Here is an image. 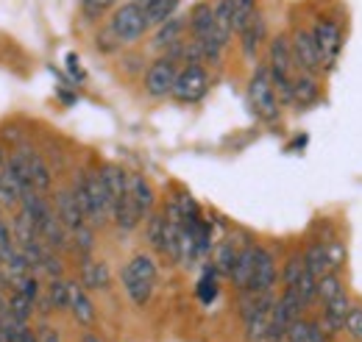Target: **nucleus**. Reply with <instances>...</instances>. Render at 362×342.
Segmentation results:
<instances>
[{
  "mask_svg": "<svg viewBox=\"0 0 362 342\" xmlns=\"http://www.w3.org/2000/svg\"><path fill=\"white\" fill-rule=\"evenodd\" d=\"M73 192H76V198H78L92 228H100V225L112 223V201H109V192L103 187L100 170L78 172L76 184H73Z\"/></svg>",
  "mask_w": 362,
  "mask_h": 342,
  "instance_id": "f257e3e1",
  "label": "nucleus"
},
{
  "mask_svg": "<svg viewBox=\"0 0 362 342\" xmlns=\"http://www.w3.org/2000/svg\"><path fill=\"white\" fill-rule=\"evenodd\" d=\"M156 276H159V267L151 254H134L123 264V273H120V281H123V290L129 300L134 306H148V300L153 298V287H156Z\"/></svg>",
  "mask_w": 362,
  "mask_h": 342,
  "instance_id": "f03ea898",
  "label": "nucleus"
},
{
  "mask_svg": "<svg viewBox=\"0 0 362 342\" xmlns=\"http://www.w3.org/2000/svg\"><path fill=\"white\" fill-rule=\"evenodd\" d=\"M248 103H251V112H254L262 123H276V120H279L281 103H279L276 89H273L268 64L254 70V76H251V81H248Z\"/></svg>",
  "mask_w": 362,
  "mask_h": 342,
  "instance_id": "7ed1b4c3",
  "label": "nucleus"
},
{
  "mask_svg": "<svg viewBox=\"0 0 362 342\" xmlns=\"http://www.w3.org/2000/svg\"><path fill=\"white\" fill-rule=\"evenodd\" d=\"M148 28H151V25H148V20H145V11H142V6L134 3V0H126V3H120V6L112 11L109 31H112L123 45H132V42H136V40H142Z\"/></svg>",
  "mask_w": 362,
  "mask_h": 342,
  "instance_id": "20e7f679",
  "label": "nucleus"
},
{
  "mask_svg": "<svg viewBox=\"0 0 362 342\" xmlns=\"http://www.w3.org/2000/svg\"><path fill=\"white\" fill-rule=\"evenodd\" d=\"M176 78H179V61L176 59H170L168 53L153 59L148 64V70H145V92H148V98H153V100L170 98Z\"/></svg>",
  "mask_w": 362,
  "mask_h": 342,
  "instance_id": "39448f33",
  "label": "nucleus"
},
{
  "mask_svg": "<svg viewBox=\"0 0 362 342\" xmlns=\"http://www.w3.org/2000/svg\"><path fill=\"white\" fill-rule=\"evenodd\" d=\"M209 92V73L204 64H181L179 78L173 86V95L179 103H198Z\"/></svg>",
  "mask_w": 362,
  "mask_h": 342,
  "instance_id": "423d86ee",
  "label": "nucleus"
},
{
  "mask_svg": "<svg viewBox=\"0 0 362 342\" xmlns=\"http://www.w3.org/2000/svg\"><path fill=\"white\" fill-rule=\"evenodd\" d=\"M313 37H315L317 53H320V61H323V70H332L334 61L340 59L343 53V25L332 17H323L317 20L315 28H313Z\"/></svg>",
  "mask_w": 362,
  "mask_h": 342,
  "instance_id": "0eeeda50",
  "label": "nucleus"
},
{
  "mask_svg": "<svg viewBox=\"0 0 362 342\" xmlns=\"http://www.w3.org/2000/svg\"><path fill=\"white\" fill-rule=\"evenodd\" d=\"M290 47H293V59H296L298 73H313V76H317L323 70V61H320V53H317L313 31L296 28L293 37H290Z\"/></svg>",
  "mask_w": 362,
  "mask_h": 342,
  "instance_id": "6e6552de",
  "label": "nucleus"
},
{
  "mask_svg": "<svg viewBox=\"0 0 362 342\" xmlns=\"http://www.w3.org/2000/svg\"><path fill=\"white\" fill-rule=\"evenodd\" d=\"M276 281H279L276 256L268 248L257 245V251H254V273H251V284H248L245 293H273Z\"/></svg>",
  "mask_w": 362,
  "mask_h": 342,
  "instance_id": "1a4fd4ad",
  "label": "nucleus"
},
{
  "mask_svg": "<svg viewBox=\"0 0 362 342\" xmlns=\"http://www.w3.org/2000/svg\"><path fill=\"white\" fill-rule=\"evenodd\" d=\"M53 209H56L59 220L64 223V228H67L70 234L78 231V228H84V225H90V220H87V214H84V209H81V204H78L73 187H64V189L56 192Z\"/></svg>",
  "mask_w": 362,
  "mask_h": 342,
  "instance_id": "9d476101",
  "label": "nucleus"
},
{
  "mask_svg": "<svg viewBox=\"0 0 362 342\" xmlns=\"http://www.w3.org/2000/svg\"><path fill=\"white\" fill-rule=\"evenodd\" d=\"M349 312H351V300L349 293L337 295V298L320 303V326L334 337L340 331H346V320H349Z\"/></svg>",
  "mask_w": 362,
  "mask_h": 342,
  "instance_id": "9b49d317",
  "label": "nucleus"
},
{
  "mask_svg": "<svg viewBox=\"0 0 362 342\" xmlns=\"http://www.w3.org/2000/svg\"><path fill=\"white\" fill-rule=\"evenodd\" d=\"M67 287H70V314H73V320L78 326H87V329L95 326L98 312H95L90 295H87V287L76 284V281H67Z\"/></svg>",
  "mask_w": 362,
  "mask_h": 342,
  "instance_id": "f8f14e48",
  "label": "nucleus"
},
{
  "mask_svg": "<svg viewBox=\"0 0 362 342\" xmlns=\"http://www.w3.org/2000/svg\"><path fill=\"white\" fill-rule=\"evenodd\" d=\"M129 195H132V201H134L136 212H139L142 220L153 212V206H156V195H153L151 181H148L142 172H132V175H129Z\"/></svg>",
  "mask_w": 362,
  "mask_h": 342,
  "instance_id": "ddd939ff",
  "label": "nucleus"
},
{
  "mask_svg": "<svg viewBox=\"0 0 362 342\" xmlns=\"http://www.w3.org/2000/svg\"><path fill=\"white\" fill-rule=\"evenodd\" d=\"M184 28H187V20L184 17H170V20H165L162 25H156V31H153V40H151V47L153 50H170L176 42L184 40Z\"/></svg>",
  "mask_w": 362,
  "mask_h": 342,
  "instance_id": "4468645a",
  "label": "nucleus"
},
{
  "mask_svg": "<svg viewBox=\"0 0 362 342\" xmlns=\"http://www.w3.org/2000/svg\"><path fill=\"white\" fill-rule=\"evenodd\" d=\"M320 100V84L313 73H296V86H293V106L296 109H310Z\"/></svg>",
  "mask_w": 362,
  "mask_h": 342,
  "instance_id": "2eb2a0df",
  "label": "nucleus"
},
{
  "mask_svg": "<svg viewBox=\"0 0 362 342\" xmlns=\"http://www.w3.org/2000/svg\"><path fill=\"white\" fill-rule=\"evenodd\" d=\"M265 34H268V25H265V17H262V14H257V17L237 34L245 59H254V56L259 53V47H262V42H265Z\"/></svg>",
  "mask_w": 362,
  "mask_h": 342,
  "instance_id": "dca6fc26",
  "label": "nucleus"
},
{
  "mask_svg": "<svg viewBox=\"0 0 362 342\" xmlns=\"http://www.w3.org/2000/svg\"><path fill=\"white\" fill-rule=\"evenodd\" d=\"M100 170V178H103V187H106V192H109V201H112V206L129 192V172L123 170L120 165H103V167H98Z\"/></svg>",
  "mask_w": 362,
  "mask_h": 342,
  "instance_id": "f3484780",
  "label": "nucleus"
},
{
  "mask_svg": "<svg viewBox=\"0 0 362 342\" xmlns=\"http://www.w3.org/2000/svg\"><path fill=\"white\" fill-rule=\"evenodd\" d=\"M81 284L87 287V290H109V284H112V273H109V264L106 261H81Z\"/></svg>",
  "mask_w": 362,
  "mask_h": 342,
  "instance_id": "a211bd4d",
  "label": "nucleus"
},
{
  "mask_svg": "<svg viewBox=\"0 0 362 342\" xmlns=\"http://www.w3.org/2000/svg\"><path fill=\"white\" fill-rule=\"evenodd\" d=\"M254 251H257V245H245V248H240L237 264H234V270H231V284H234L240 293H245L248 284H251V273H254Z\"/></svg>",
  "mask_w": 362,
  "mask_h": 342,
  "instance_id": "6ab92c4d",
  "label": "nucleus"
},
{
  "mask_svg": "<svg viewBox=\"0 0 362 342\" xmlns=\"http://www.w3.org/2000/svg\"><path fill=\"white\" fill-rule=\"evenodd\" d=\"M145 240L156 254H165V242H168V217L165 212H151L145 217Z\"/></svg>",
  "mask_w": 362,
  "mask_h": 342,
  "instance_id": "aec40b11",
  "label": "nucleus"
},
{
  "mask_svg": "<svg viewBox=\"0 0 362 342\" xmlns=\"http://www.w3.org/2000/svg\"><path fill=\"white\" fill-rule=\"evenodd\" d=\"M136 3L142 6L145 20H148L151 28L162 25L165 20H170L176 14V8H179V0H136Z\"/></svg>",
  "mask_w": 362,
  "mask_h": 342,
  "instance_id": "412c9836",
  "label": "nucleus"
},
{
  "mask_svg": "<svg viewBox=\"0 0 362 342\" xmlns=\"http://www.w3.org/2000/svg\"><path fill=\"white\" fill-rule=\"evenodd\" d=\"M212 11H215V34L223 47H228L231 42V34H234V14H231V3L228 0H215L212 3Z\"/></svg>",
  "mask_w": 362,
  "mask_h": 342,
  "instance_id": "4be33fe9",
  "label": "nucleus"
},
{
  "mask_svg": "<svg viewBox=\"0 0 362 342\" xmlns=\"http://www.w3.org/2000/svg\"><path fill=\"white\" fill-rule=\"evenodd\" d=\"M25 151V156H28V167H31V184H34V189L37 192H50V187H53V175H50V167L45 165V159L37 153V151H28V148H23Z\"/></svg>",
  "mask_w": 362,
  "mask_h": 342,
  "instance_id": "5701e85b",
  "label": "nucleus"
},
{
  "mask_svg": "<svg viewBox=\"0 0 362 342\" xmlns=\"http://www.w3.org/2000/svg\"><path fill=\"white\" fill-rule=\"evenodd\" d=\"M237 254H240V248H237L231 240H223V242H218V245H215L212 267L218 270V276L231 278V270H234V264H237Z\"/></svg>",
  "mask_w": 362,
  "mask_h": 342,
  "instance_id": "b1692460",
  "label": "nucleus"
},
{
  "mask_svg": "<svg viewBox=\"0 0 362 342\" xmlns=\"http://www.w3.org/2000/svg\"><path fill=\"white\" fill-rule=\"evenodd\" d=\"M304 261H307V270H310V273H315L317 278H320V276H326V273L332 270L329 256H326V245H323V240H315V242H310V245H307V251H304Z\"/></svg>",
  "mask_w": 362,
  "mask_h": 342,
  "instance_id": "393cba45",
  "label": "nucleus"
},
{
  "mask_svg": "<svg viewBox=\"0 0 362 342\" xmlns=\"http://www.w3.org/2000/svg\"><path fill=\"white\" fill-rule=\"evenodd\" d=\"M346 293V284H343V276L337 270H329L326 276H320L317 281V303H326V300L337 298Z\"/></svg>",
  "mask_w": 362,
  "mask_h": 342,
  "instance_id": "a878e982",
  "label": "nucleus"
},
{
  "mask_svg": "<svg viewBox=\"0 0 362 342\" xmlns=\"http://www.w3.org/2000/svg\"><path fill=\"white\" fill-rule=\"evenodd\" d=\"M231 3V14H234V34H240L259 11H257V0H228Z\"/></svg>",
  "mask_w": 362,
  "mask_h": 342,
  "instance_id": "bb28decb",
  "label": "nucleus"
},
{
  "mask_svg": "<svg viewBox=\"0 0 362 342\" xmlns=\"http://www.w3.org/2000/svg\"><path fill=\"white\" fill-rule=\"evenodd\" d=\"M304 270H307V261H304V251H298V254H293V256L284 261V267H281V281H284V287H298V281H301V276H304Z\"/></svg>",
  "mask_w": 362,
  "mask_h": 342,
  "instance_id": "cd10ccee",
  "label": "nucleus"
},
{
  "mask_svg": "<svg viewBox=\"0 0 362 342\" xmlns=\"http://www.w3.org/2000/svg\"><path fill=\"white\" fill-rule=\"evenodd\" d=\"M70 248L78 254L81 261L90 259L92 248H95V231H92V225H84V228H78V231L70 234Z\"/></svg>",
  "mask_w": 362,
  "mask_h": 342,
  "instance_id": "c85d7f7f",
  "label": "nucleus"
},
{
  "mask_svg": "<svg viewBox=\"0 0 362 342\" xmlns=\"http://www.w3.org/2000/svg\"><path fill=\"white\" fill-rule=\"evenodd\" d=\"M34 306H37V300H31L28 295H23V293H17V290L8 295V312H11V317L20 320V323H28V320H31Z\"/></svg>",
  "mask_w": 362,
  "mask_h": 342,
  "instance_id": "c756f323",
  "label": "nucleus"
},
{
  "mask_svg": "<svg viewBox=\"0 0 362 342\" xmlns=\"http://www.w3.org/2000/svg\"><path fill=\"white\" fill-rule=\"evenodd\" d=\"M47 300L53 309L59 312H70V287L64 278H50V287H47Z\"/></svg>",
  "mask_w": 362,
  "mask_h": 342,
  "instance_id": "7c9ffc66",
  "label": "nucleus"
},
{
  "mask_svg": "<svg viewBox=\"0 0 362 342\" xmlns=\"http://www.w3.org/2000/svg\"><path fill=\"white\" fill-rule=\"evenodd\" d=\"M198 298L204 300V303H212V300L218 298V270L212 264L204 270V276L198 281Z\"/></svg>",
  "mask_w": 362,
  "mask_h": 342,
  "instance_id": "2f4dec72",
  "label": "nucleus"
},
{
  "mask_svg": "<svg viewBox=\"0 0 362 342\" xmlns=\"http://www.w3.org/2000/svg\"><path fill=\"white\" fill-rule=\"evenodd\" d=\"M317 281H320V278H317L315 273L304 270V276H301V281H298V287H296L307 309H310V306H315V303H317Z\"/></svg>",
  "mask_w": 362,
  "mask_h": 342,
  "instance_id": "473e14b6",
  "label": "nucleus"
},
{
  "mask_svg": "<svg viewBox=\"0 0 362 342\" xmlns=\"http://www.w3.org/2000/svg\"><path fill=\"white\" fill-rule=\"evenodd\" d=\"M323 245H326V256H329V264H332V270H343V264H346V245H343V240L340 237H332V240H323Z\"/></svg>",
  "mask_w": 362,
  "mask_h": 342,
  "instance_id": "72a5a7b5",
  "label": "nucleus"
},
{
  "mask_svg": "<svg viewBox=\"0 0 362 342\" xmlns=\"http://www.w3.org/2000/svg\"><path fill=\"white\" fill-rule=\"evenodd\" d=\"M20 201H23L20 189H17V187H14V184L0 172V206H8V209H11V206H17Z\"/></svg>",
  "mask_w": 362,
  "mask_h": 342,
  "instance_id": "f704fd0d",
  "label": "nucleus"
},
{
  "mask_svg": "<svg viewBox=\"0 0 362 342\" xmlns=\"http://www.w3.org/2000/svg\"><path fill=\"white\" fill-rule=\"evenodd\" d=\"M346 331L354 342H362V303H351L349 320H346Z\"/></svg>",
  "mask_w": 362,
  "mask_h": 342,
  "instance_id": "c9c22d12",
  "label": "nucleus"
},
{
  "mask_svg": "<svg viewBox=\"0 0 362 342\" xmlns=\"http://www.w3.org/2000/svg\"><path fill=\"white\" fill-rule=\"evenodd\" d=\"M14 290H17V293H23V295H28L31 300H40V293H42V287H40V278H37L34 273L23 276V278H20V284H17Z\"/></svg>",
  "mask_w": 362,
  "mask_h": 342,
  "instance_id": "e433bc0d",
  "label": "nucleus"
},
{
  "mask_svg": "<svg viewBox=\"0 0 362 342\" xmlns=\"http://www.w3.org/2000/svg\"><path fill=\"white\" fill-rule=\"evenodd\" d=\"M42 270H45L50 278H64V264L56 251H47L45 259H42Z\"/></svg>",
  "mask_w": 362,
  "mask_h": 342,
  "instance_id": "4c0bfd02",
  "label": "nucleus"
},
{
  "mask_svg": "<svg viewBox=\"0 0 362 342\" xmlns=\"http://www.w3.org/2000/svg\"><path fill=\"white\" fill-rule=\"evenodd\" d=\"M307 334H310V320H307V317H298V320L287 329L284 342H307Z\"/></svg>",
  "mask_w": 362,
  "mask_h": 342,
  "instance_id": "58836bf2",
  "label": "nucleus"
},
{
  "mask_svg": "<svg viewBox=\"0 0 362 342\" xmlns=\"http://www.w3.org/2000/svg\"><path fill=\"white\" fill-rule=\"evenodd\" d=\"M117 0H81V6H84V11L90 14V17H100L106 8H112Z\"/></svg>",
  "mask_w": 362,
  "mask_h": 342,
  "instance_id": "ea45409f",
  "label": "nucleus"
},
{
  "mask_svg": "<svg viewBox=\"0 0 362 342\" xmlns=\"http://www.w3.org/2000/svg\"><path fill=\"white\" fill-rule=\"evenodd\" d=\"M307 342H332V334L320 326V320H310V334H307Z\"/></svg>",
  "mask_w": 362,
  "mask_h": 342,
  "instance_id": "a19ab883",
  "label": "nucleus"
},
{
  "mask_svg": "<svg viewBox=\"0 0 362 342\" xmlns=\"http://www.w3.org/2000/svg\"><path fill=\"white\" fill-rule=\"evenodd\" d=\"M14 342H40V337H37V331L28 323H20L14 329Z\"/></svg>",
  "mask_w": 362,
  "mask_h": 342,
  "instance_id": "79ce46f5",
  "label": "nucleus"
},
{
  "mask_svg": "<svg viewBox=\"0 0 362 342\" xmlns=\"http://www.w3.org/2000/svg\"><path fill=\"white\" fill-rule=\"evenodd\" d=\"M37 337H40V342H62L59 329H53V326H47V323H42V326L37 329Z\"/></svg>",
  "mask_w": 362,
  "mask_h": 342,
  "instance_id": "37998d69",
  "label": "nucleus"
},
{
  "mask_svg": "<svg viewBox=\"0 0 362 342\" xmlns=\"http://www.w3.org/2000/svg\"><path fill=\"white\" fill-rule=\"evenodd\" d=\"M67 64H70V73H73L76 78H84V73L78 70V59H76V56H67Z\"/></svg>",
  "mask_w": 362,
  "mask_h": 342,
  "instance_id": "c03bdc74",
  "label": "nucleus"
},
{
  "mask_svg": "<svg viewBox=\"0 0 362 342\" xmlns=\"http://www.w3.org/2000/svg\"><path fill=\"white\" fill-rule=\"evenodd\" d=\"M81 342H100V337H98V334H92V331H87V334L81 337Z\"/></svg>",
  "mask_w": 362,
  "mask_h": 342,
  "instance_id": "a18cd8bd",
  "label": "nucleus"
},
{
  "mask_svg": "<svg viewBox=\"0 0 362 342\" xmlns=\"http://www.w3.org/2000/svg\"><path fill=\"white\" fill-rule=\"evenodd\" d=\"M6 162H8V156H6V151H3V148H0V170H3V167H6Z\"/></svg>",
  "mask_w": 362,
  "mask_h": 342,
  "instance_id": "49530a36",
  "label": "nucleus"
},
{
  "mask_svg": "<svg viewBox=\"0 0 362 342\" xmlns=\"http://www.w3.org/2000/svg\"><path fill=\"white\" fill-rule=\"evenodd\" d=\"M0 209H3V206H0Z\"/></svg>",
  "mask_w": 362,
  "mask_h": 342,
  "instance_id": "de8ad7c7",
  "label": "nucleus"
},
{
  "mask_svg": "<svg viewBox=\"0 0 362 342\" xmlns=\"http://www.w3.org/2000/svg\"><path fill=\"white\" fill-rule=\"evenodd\" d=\"M134 3H136V0H134Z\"/></svg>",
  "mask_w": 362,
  "mask_h": 342,
  "instance_id": "09e8293b",
  "label": "nucleus"
}]
</instances>
